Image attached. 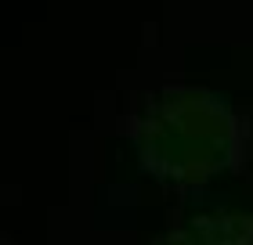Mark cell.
Segmentation results:
<instances>
[{"label":"cell","instance_id":"cell-2","mask_svg":"<svg viewBox=\"0 0 253 245\" xmlns=\"http://www.w3.org/2000/svg\"><path fill=\"white\" fill-rule=\"evenodd\" d=\"M159 245H253V216H192L170 231Z\"/></svg>","mask_w":253,"mask_h":245},{"label":"cell","instance_id":"cell-1","mask_svg":"<svg viewBox=\"0 0 253 245\" xmlns=\"http://www.w3.org/2000/svg\"><path fill=\"white\" fill-rule=\"evenodd\" d=\"M141 166L170 184H203L235 170L243 126L228 105L199 87H167L145 101L134 119Z\"/></svg>","mask_w":253,"mask_h":245}]
</instances>
